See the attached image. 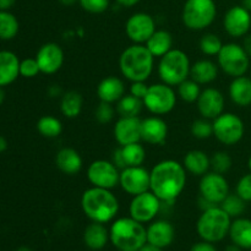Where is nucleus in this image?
Segmentation results:
<instances>
[{
	"label": "nucleus",
	"instance_id": "bb28decb",
	"mask_svg": "<svg viewBox=\"0 0 251 251\" xmlns=\"http://www.w3.org/2000/svg\"><path fill=\"white\" fill-rule=\"evenodd\" d=\"M183 166L188 173L195 176H202L211 169V161L206 152L201 150H191L184 157Z\"/></svg>",
	"mask_w": 251,
	"mask_h": 251
},
{
	"label": "nucleus",
	"instance_id": "aec40b11",
	"mask_svg": "<svg viewBox=\"0 0 251 251\" xmlns=\"http://www.w3.org/2000/svg\"><path fill=\"white\" fill-rule=\"evenodd\" d=\"M168 137V125L158 115L142 119L141 141L153 146H161Z\"/></svg>",
	"mask_w": 251,
	"mask_h": 251
},
{
	"label": "nucleus",
	"instance_id": "13d9d810",
	"mask_svg": "<svg viewBox=\"0 0 251 251\" xmlns=\"http://www.w3.org/2000/svg\"><path fill=\"white\" fill-rule=\"evenodd\" d=\"M5 100V91L2 88V86H0V105L2 104V102Z\"/></svg>",
	"mask_w": 251,
	"mask_h": 251
},
{
	"label": "nucleus",
	"instance_id": "de8ad7c7",
	"mask_svg": "<svg viewBox=\"0 0 251 251\" xmlns=\"http://www.w3.org/2000/svg\"><path fill=\"white\" fill-rule=\"evenodd\" d=\"M112 162L115 164V166L118 167V168L122 171V169L125 168V164H124V161H123V156H122V152H120V147L119 149L115 150L114 152H113V157H112Z\"/></svg>",
	"mask_w": 251,
	"mask_h": 251
},
{
	"label": "nucleus",
	"instance_id": "412c9836",
	"mask_svg": "<svg viewBox=\"0 0 251 251\" xmlns=\"http://www.w3.org/2000/svg\"><path fill=\"white\" fill-rule=\"evenodd\" d=\"M147 232V243L164 249L169 247L174 242L176 238V229L173 225L168 221H156L152 222L146 229Z\"/></svg>",
	"mask_w": 251,
	"mask_h": 251
},
{
	"label": "nucleus",
	"instance_id": "5fc2aeb1",
	"mask_svg": "<svg viewBox=\"0 0 251 251\" xmlns=\"http://www.w3.org/2000/svg\"><path fill=\"white\" fill-rule=\"evenodd\" d=\"M6 149H7L6 139H5L4 136H1V135H0V153H1V152H4V151H6Z\"/></svg>",
	"mask_w": 251,
	"mask_h": 251
},
{
	"label": "nucleus",
	"instance_id": "a878e982",
	"mask_svg": "<svg viewBox=\"0 0 251 251\" xmlns=\"http://www.w3.org/2000/svg\"><path fill=\"white\" fill-rule=\"evenodd\" d=\"M218 65L208 59H201L191 64L190 78L199 85H208L218 76Z\"/></svg>",
	"mask_w": 251,
	"mask_h": 251
},
{
	"label": "nucleus",
	"instance_id": "e433bc0d",
	"mask_svg": "<svg viewBox=\"0 0 251 251\" xmlns=\"http://www.w3.org/2000/svg\"><path fill=\"white\" fill-rule=\"evenodd\" d=\"M201 87L198 82L191 78H186L185 81L176 86V95L181 100L186 103H195L201 93Z\"/></svg>",
	"mask_w": 251,
	"mask_h": 251
},
{
	"label": "nucleus",
	"instance_id": "79ce46f5",
	"mask_svg": "<svg viewBox=\"0 0 251 251\" xmlns=\"http://www.w3.org/2000/svg\"><path fill=\"white\" fill-rule=\"evenodd\" d=\"M109 0H78L80 6L90 14H103L109 7Z\"/></svg>",
	"mask_w": 251,
	"mask_h": 251
},
{
	"label": "nucleus",
	"instance_id": "2eb2a0df",
	"mask_svg": "<svg viewBox=\"0 0 251 251\" xmlns=\"http://www.w3.org/2000/svg\"><path fill=\"white\" fill-rule=\"evenodd\" d=\"M156 29V21L146 12H136L131 15L125 24L127 38L135 44L146 43Z\"/></svg>",
	"mask_w": 251,
	"mask_h": 251
},
{
	"label": "nucleus",
	"instance_id": "4be33fe9",
	"mask_svg": "<svg viewBox=\"0 0 251 251\" xmlns=\"http://www.w3.org/2000/svg\"><path fill=\"white\" fill-rule=\"evenodd\" d=\"M97 96L100 102H107L110 104L118 103L125 96V85L122 78L117 76L104 77L97 86Z\"/></svg>",
	"mask_w": 251,
	"mask_h": 251
},
{
	"label": "nucleus",
	"instance_id": "c756f323",
	"mask_svg": "<svg viewBox=\"0 0 251 251\" xmlns=\"http://www.w3.org/2000/svg\"><path fill=\"white\" fill-rule=\"evenodd\" d=\"M145 46L154 58H161L173 49V36L166 29H156Z\"/></svg>",
	"mask_w": 251,
	"mask_h": 251
},
{
	"label": "nucleus",
	"instance_id": "c85d7f7f",
	"mask_svg": "<svg viewBox=\"0 0 251 251\" xmlns=\"http://www.w3.org/2000/svg\"><path fill=\"white\" fill-rule=\"evenodd\" d=\"M230 240L242 249H251V220L235 218L229 228Z\"/></svg>",
	"mask_w": 251,
	"mask_h": 251
},
{
	"label": "nucleus",
	"instance_id": "bf43d9fd",
	"mask_svg": "<svg viewBox=\"0 0 251 251\" xmlns=\"http://www.w3.org/2000/svg\"><path fill=\"white\" fill-rule=\"evenodd\" d=\"M243 6L251 12V0H243Z\"/></svg>",
	"mask_w": 251,
	"mask_h": 251
},
{
	"label": "nucleus",
	"instance_id": "3c124183",
	"mask_svg": "<svg viewBox=\"0 0 251 251\" xmlns=\"http://www.w3.org/2000/svg\"><path fill=\"white\" fill-rule=\"evenodd\" d=\"M48 93H49V95H50V97H53V98L61 97V96H63V92H61L60 87H59L58 85H53V86H51V87L49 88Z\"/></svg>",
	"mask_w": 251,
	"mask_h": 251
},
{
	"label": "nucleus",
	"instance_id": "c9c22d12",
	"mask_svg": "<svg viewBox=\"0 0 251 251\" xmlns=\"http://www.w3.org/2000/svg\"><path fill=\"white\" fill-rule=\"evenodd\" d=\"M220 206L230 218H238L244 213L247 202L238 194H229Z\"/></svg>",
	"mask_w": 251,
	"mask_h": 251
},
{
	"label": "nucleus",
	"instance_id": "6e6d98bb",
	"mask_svg": "<svg viewBox=\"0 0 251 251\" xmlns=\"http://www.w3.org/2000/svg\"><path fill=\"white\" fill-rule=\"evenodd\" d=\"M58 1L64 6H73L76 2H78V0H58Z\"/></svg>",
	"mask_w": 251,
	"mask_h": 251
},
{
	"label": "nucleus",
	"instance_id": "052dcab7",
	"mask_svg": "<svg viewBox=\"0 0 251 251\" xmlns=\"http://www.w3.org/2000/svg\"><path fill=\"white\" fill-rule=\"evenodd\" d=\"M17 251H32V249H29V248H27V247H21L17 249Z\"/></svg>",
	"mask_w": 251,
	"mask_h": 251
},
{
	"label": "nucleus",
	"instance_id": "58836bf2",
	"mask_svg": "<svg viewBox=\"0 0 251 251\" xmlns=\"http://www.w3.org/2000/svg\"><path fill=\"white\" fill-rule=\"evenodd\" d=\"M211 169L216 173H220L225 176L230 168H232V157L226 151H217L210 157Z\"/></svg>",
	"mask_w": 251,
	"mask_h": 251
},
{
	"label": "nucleus",
	"instance_id": "7c9ffc66",
	"mask_svg": "<svg viewBox=\"0 0 251 251\" xmlns=\"http://www.w3.org/2000/svg\"><path fill=\"white\" fill-rule=\"evenodd\" d=\"M83 97L77 91H68L60 97V112L68 119H75L82 112Z\"/></svg>",
	"mask_w": 251,
	"mask_h": 251
},
{
	"label": "nucleus",
	"instance_id": "864d4df0",
	"mask_svg": "<svg viewBox=\"0 0 251 251\" xmlns=\"http://www.w3.org/2000/svg\"><path fill=\"white\" fill-rule=\"evenodd\" d=\"M139 251H163V249H162V248L154 247V245L146 243V244H145Z\"/></svg>",
	"mask_w": 251,
	"mask_h": 251
},
{
	"label": "nucleus",
	"instance_id": "ddd939ff",
	"mask_svg": "<svg viewBox=\"0 0 251 251\" xmlns=\"http://www.w3.org/2000/svg\"><path fill=\"white\" fill-rule=\"evenodd\" d=\"M199 193L201 198L220 206L222 201L229 195V184L223 174L207 172L201 176L199 183Z\"/></svg>",
	"mask_w": 251,
	"mask_h": 251
},
{
	"label": "nucleus",
	"instance_id": "0eeeda50",
	"mask_svg": "<svg viewBox=\"0 0 251 251\" xmlns=\"http://www.w3.org/2000/svg\"><path fill=\"white\" fill-rule=\"evenodd\" d=\"M216 16L215 0H186L181 12L183 24L191 31H203L213 24Z\"/></svg>",
	"mask_w": 251,
	"mask_h": 251
},
{
	"label": "nucleus",
	"instance_id": "a19ab883",
	"mask_svg": "<svg viewBox=\"0 0 251 251\" xmlns=\"http://www.w3.org/2000/svg\"><path fill=\"white\" fill-rule=\"evenodd\" d=\"M117 109L113 107V104L107 102H100L95 110V118L100 124H109L113 119Z\"/></svg>",
	"mask_w": 251,
	"mask_h": 251
},
{
	"label": "nucleus",
	"instance_id": "603ef678",
	"mask_svg": "<svg viewBox=\"0 0 251 251\" xmlns=\"http://www.w3.org/2000/svg\"><path fill=\"white\" fill-rule=\"evenodd\" d=\"M140 1H141V0H117L118 4L122 5V6L124 7H132L135 6V5L139 4Z\"/></svg>",
	"mask_w": 251,
	"mask_h": 251
},
{
	"label": "nucleus",
	"instance_id": "ea45409f",
	"mask_svg": "<svg viewBox=\"0 0 251 251\" xmlns=\"http://www.w3.org/2000/svg\"><path fill=\"white\" fill-rule=\"evenodd\" d=\"M191 135L195 139L199 140H207L213 136V123L211 120L201 118V119L195 120L191 124Z\"/></svg>",
	"mask_w": 251,
	"mask_h": 251
},
{
	"label": "nucleus",
	"instance_id": "a211bd4d",
	"mask_svg": "<svg viewBox=\"0 0 251 251\" xmlns=\"http://www.w3.org/2000/svg\"><path fill=\"white\" fill-rule=\"evenodd\" d=\"M42 74L53 75L56 74L64 64V50L58 43L48 42L38 49L36 55Z\"/></svg>",
	"mask_w": 251,
	"mask_h": 251
},
{
	"label": "nucleus",
	"instance_id": "39448f33",
	"mask_svg": "<svg viewBox=\"0 0 251 251\" xmlns=\"http://www.w3.org/2000/svg\"><path fill=\"white\" fill-rule=\"evenodd\" d=\"M190 69L191 63L188 54L173 48L159 58L157 73L162 82L174 87L190 77Z\"/></svg>",
	"mask_w": 251,
	"mask_h": 251
},
{
	"label": "nucleus",
	"instance_id": "f704fd0d",
	"mask_svg": "<svg viewBox=\"0 0 251 251\" xmlns=\"http://www.w3.org/2000/svg\"><path fill=\"white\" fill-rule=\"evenodd\" d=\"M20 25L16 16L9 11H0V39L10 41L19 33Z\"/></svg>",
	"mask_w": 251,
	"mask_h": 251
},
{
	"label": "nucleus",
	"instance_id": "f8f14e48",
	"mask_svg": "<svg viewBox=\"0 0 251 251\" xmlns=\"http://www.w3.org/2000/svg\"><path fill=\"white\" fill-rule=\"evenodd\" d=\"M161 210L162 201L151 190L132 196L129 206L130 217L140 223L152 222Z\"/></svg>",
	"mask_w": 251,
	"mask_h": 251
},
{
	"label": "nucleus",
	"instance_id": "c03bdc74",
	"mask_svg": "<svg viewBox=\"0 0 251 251\" xmlns=\"http://www.w3.org/2000/svg\"><path fill=\"white\" fill-rule=\"evenodd\" d=\"M235 194H238L245 202H251V172L238 180Z\"/></svg>",
	"mask_w": 251,
	"mask_h": 251
},
{
	"label": "nucleus",
	"instance_id": "473e14b6",
	"mask_svg": "<svg viewBox=\"0 0 251 251\" xmlns=\"http://www.w3.org/2000/svg\"><path fill=\"white\" fill-rule=\"evenodd\" d=\"M37 130L47 139H55L63 132V124L60 119L53 115H43L37 122Z\"/></svg>",
	"mask_w": 251,
	"mask_h": 251
},
{
	"label": "nucleus",
	"instance_id": "49530a36",
	"mask_svg": "<svg viewBox=\"0 0 251 251\" xmlns=\"http://www.w3.org/2000/svg\"><path fill=\"white\" fill-rule=\"evenodd\" d=\"M190 251H217V249L215 248L213 243L202 240V242L194 244L193 247H191Z\"/></svg>",
	"mask_w": 251,
	"mask_h": 251
},
{
	"label": "nucleus",
	"instance_id": "9b49d317",
	"mask_svg": "<svg viewBox=\"0 0 251 251\" xmlns=\"http://www.w3.org/2000/svg\"><path fill=\"white\" fill-rule=\"evenodd\" d=\"M120 169L107 159L93 161L87 168V179L91 185L102 189H114L119 185Z\"/></svg>",
	"mask_w": 251,
	"mask_h": 251
},
{
	"label": "nucleus",
	"instance_id": "7ed1b4c3",
	"mask_svg": "<svg viewBox=\"0 0 251 251\" xmlns=\"http://www.w3.org/2000/svg\"><path fill=\"white\" fill-rule=\"evenodd\" d=\"M154 56L145 44H132L119 56V69L126 80L147 81L153 73Z\"/></svg>",
	"mask_w": 251,
	"mask_h": 251
},
{
	"label": "nucleus",
	"instance_id": "4468645a",
	"mask_svg": "<svg viewBox=\"0 0 251 251\" xmlns=\"http://www.w3.org/2000/svg\"><path fill=\"white\" fill-rule=\"evenodd\" d=\"M119 185L131 196L146 193L151 186V173L142 166L126 167L120 171Z\"/></svg>",
	"mask_w": 251,
	"mask_h": 251
},
{
	"label": "nucleus",
	"instance_id": "9d476101",
	"mask_svg": "<svg viewBox=\"0 0 251 251\" xmlns=\"http://www.w3.org/2000/svg\"><path fill=\"white\" fill-rule=\"evenodd\" d=\"M212 123L213 136L226 146L237 145L244 137V122L234 113H222Z\"/></svg>",
	"mask_w": 251,
	"mask_h": 251
},
{
	"label": "nucleus",
	"instance_id": "09e8293b",
	"mask_svg": "<svg viewBox=\"0 0 251 251\" xmlns=\"http://www.w3.org/2000/svg\"><path fill=\"white\" fill-rule=\"evenodd\" d=\"M16 0H0V11H9L15 5Z\"/></svg>",
	"mask_w": 251,
	"mask_h": 251
},
{
	"label": "nucleus",
	"instance_id": "4d7b16f0",
	"mask_svg": "<svg viewBox=\"0 0 251 251\" xmlns=\"http://www.w3.org/2000/svg\"><path fill=\"white\" fill-rule=\"evenodd\" d=\"M225 251H242V248L238 247V245H235L234 243H233V244L228 245V247L226 248Z\"/></svg>",
	"mask_w": 251,
	"mask_h": 251
},
{
	"label": "nucleus",
	"instance_id": "f257e3e1",
	"mask_svg": "<svg viewBox=\"0 0 251 251\" xmlns=\"http://www.w3.org/2000/svg\"><path fill=\"white\" fill-rule=\"evenodd\" d=\"M150 190L162 201L172 205L181 195L186 185V173L184 166L174 159H164L152 168Z\"/></svg>",
	"mask_w": 251,
	"mask_h": 251
},
{
	"label": "nucleus",
	"instance_id": "e2e57ef3",
	"mask_svg": "<svg viewBox=\"0 0 251 251\" xmlns=\"http://www.w3.org/2000/svg\"><path fill=\"white\" fill-rule=\"evenodd\" d=\"M250 77H251V73H250Z\"/></svg>",
	"mask_w": 251,
	"mask_h": 251
},
{
	"label": "nucleus",
	"instance_id": "72a5a7b5",
	"mask_svg": "<svg viewBox=\"0 0 251 251\" xmlns=\"http://www.w3.org/2000/svg\"><path fill=\"white\" fill-rule=\"evenodd\" d=\"M144 105V100L134 97L132 95H125L117 103V113L119 117H139Z\"/></svg>",
	"mask_w": 251,
	"mask_h": 251
},
{
	"label": "nucleus",
	"instance_id": "37998d69",
	"mask_svg": "<svg viewBox=\"0 0 251 251\" xmlns=\"http://www.w3.org/2000/svg\"><path fill=\"white\" fill-rule=\"evenodd\" d=\"M39 73H41V69H39L36 58H27L20 61V75L24 77H36Z\"/></svg>",
	"mask_w": 251,
	"mask_h": 251
},
{
	"label": "nucleus",
	"instance_id": "8fccbe9b",
	"mask_svg": "<svg viewBox=\"0 0 251 251\" xmlns=\"http://www.w3.org/2000/svg\"><path fill=\"white\" fill-rule=\"evenodd\" d=\"M243 48H244V50L247 51V54L251 59V33H248L247 36H245L244 42H243Z\"/></svg>",
	"mask_w": 251,
	"mask_h": 251
},
{
	"label": "nucleus",
	"instance_id": "2f4dec72",
	"mask_svg": "<svg viewBox=\"0 0 251 251\" xmlns=\"http://www.w3.org/2000/svg\"><path fill=\"white\" fill-rule=\"evenodd\" d=\"M123 161L126 167H140L146 161V150L140 142L120 146Z\"/></svg>",
	"mask_w": 251,
	"mask_h": 251
},
{
	"label": "nucleus",
	"instance_id": "20e7f679",
	"mask_svg": "<svg viewBox=\"0 0 251 251\" xmlns=\"http://www.w3.org/2000/svg\"><path fill=\"white\" fill-rule=\"evenodd\" d=\"M109 240L120 251H139L147 243L146 228L130 216L118 218L110 226Z\"/></svg>",
	"mask_w": 251,
	"mask_h": 251
},
{
	"label": "nucleus",
	"instance_id": "b1692460",
	"mask_svg": "<svg viewBox=\"0 0 251 251\" xmlns=\"http://www.w3.org/2000/svg\"><path fill=\"white\" fill-rule=\"evenodd\" d=\"M228 93L235 105L249 107L251 105V77L243 75L233 78Z\"/></svg>",
	"mask_w": 251,
	"mask_h": 251
},
{
	"label": "nucleus",
	"instance_id": "6e6552de",
	"mask_svg": "<svg viewBox=\"0 0 251 251\" xmlns=\"http://www.w3.org/2000/svg\"><path fill=\"white\" fill-rule=\"evenodd\" d=\"M217 65L230 77H239L249 70L250 58L243 46L237 43H226L217 55Z\"/></svg>",
	"mask_w": 251,
	"mask_h": 251
},
{
	"label": "nucleus",
	"instance_id": "a18cd8bd",
	"mask_svg": "<svg viewBox=\"0 0 251 251\" xmlns=\"http://www.w3.org/2000/svg\"><path fill=\"white\" fill-rule=\"evenodd\" d=\"M147 91H149V85L146 83V81H135V82H131V85H130L129 93L134 96V97L144 100Z\"/></svg>",
	"mask_w": 251,
	"mask_h": 251
},
{
	"label": "nucleus",
	"instance_id": "423d86ee",
	"mask_svg": "<svg viewBox=\"0 0 251 251\" xmlns=\"http://www.w3.org/2000/svg\"><path fill=\"white\" fill-rule=\"evenodd\" d=\"M232 218L222 210L221 206L202 211L196 223L199 237L205 242L218 243L229 234Z\"/></svg>",
	"mask_w": 251,
	"mask_h": 251
},
{
	"label": "nucleus",
	"instance_id": "6ab92c4d",
	"mask_svg": "<svg viewBox=\"0 0 251 251\" xmlns=\"http://www.w3.org/2000/svg\"><path fill=\"white\" fill-rule=\"evenodd\" d=\"M142 119L139 117H120L114 125V139L120 146L141 141Z\"/></svg>",
	"mask_w": 251,
	"mask_h": 251
},
{
	"label": "nucleus",
	"instance_id": "cd10ccee",
	"mask_svg": "<svg viewBox=\"0 0 251 251\" xmlns=\"http://www.w3.org/2000/svg\"><path fill=\"white\" fill-rule=\"evenodd\" d=\"M109 240V230L103 223L92 222L83 232V243L91 250H102Z\"/></svg>",
	"mask_w": 251,
	"mask_h": 251
},
{
	"label": "nucleus",
	"instance_id": "4c0bfd02",
	"mask_svg": "<svg viewBox=\"0 0 251 251\" xmlns=\"http://www.w3.org/2000/svg\"><path fill=\"white\" fill-rule=\"evenodd\" d=\"M199 47H200L201 53L208 56H213L218 55V53H220L223 47V42L217 34L205 33L200 38Z\"/></svg>",
	"mask_w": 251,
	"mask_h": 251
},
{
	"label": "nucleus",
	"instance_id": "393cba45",
	"mask_svg": "<svg viewBox=\"0 0 251 251\" xmlns=\"http://www.w3.org/2000/svg\"><path fill=\"white\" fill-rule=\"evenodd\" d=\"M20 75V60L10 50L0 51V86H7L14 82Z\"/></svg>",
	"mask_w": 251,
	"mask_h": 251
},
{
	"label": "nucleus",
	"instance_id": "5701e85b",
	"mask_svg": "<svg viewBox=\"0 0 251 251\" xmlns=\"http://www.w3.org/2000/svg\"><path fill=\"white\" fill-rule=\"evenodd\" d=\"M56 168L66 176H75L82 169L83 161L81 154L71 147H63L55 154Z\"/></svg>",
	"mask_w": 251,
	"mask_h": 251
},
{
	"label": "nucleus",
	"instance_id": "f03ea898",
	"mask_svg": "<svg viewBox=\"0 0 251 251\" xmlns=\"http://www.w3.org/2000/svg\"><path fill=\"white\" fill-rule=\"evenodd\" d=\"M81 208L92 222H112L119 212V200L109 189L92 188L83 191Z\"/></svg>",
	"mask_w": 251,
	"mask_h": 251
},
{
	"label": "nucleus",
	"instance_id": "680f3d73",
	"mask_svg": "<svg viewBox=\"0 0 251 251\" xmlns=\"http://www.w3.org/2000/svg\"><path fill=\"white\" fill-rule=\"evenodd\" d=\"M248 167H249L250 172H251V156L249 157V161H248Z\"/></svg>",
	"mask_w": 251,
	"mask_h": 251
},
{
	"label": "nucleus",
	"instance_id": "1a4fd4ad",
	"mask_svg": "<svg viewBox=\"0 0 251 251\" xmlns=\"http://www.w3.org/2000/svg\"><path fill=\"white\" fill-rule=\"evenodd\" d=\"M178 95L167 83H153L149 86L144 98V105L153 115H166L176 108Z\"/></svg>",
	"mask_w": 251,
	"mask_h": 251
},
{
	"label": "nucleus",
	"instance_id": "f3484780",
	"mask_svg": "<svg viewBox=\"0 0 251 251\" xmlns=\"http://www.w3.org/2000/svg\"><path fill=\"white\" fill-rule=\"evenodd\" d=\"M225 96L215 87H206L201 91L196 105L200 115L205 119L215 120L225 113Z\"/></svg>",
	"mask_w": 251,
	"mask_h": 251
},
{
	"label": "nucleus",
	"instance_id": "dca6fc26",
	"mask_svg": "<svg viewBox=\"0 0 251 251\" xmlns=\"http://www.w3.org/2000/svg\"><path fill=\"white\" fill-rule=\"evenodd\" d=\"M223 27L233 38L245 37L251 27V12L243 5H235L227 10L223 17Z\"/></svg>",
	"mask_w": 251,
	"mask_h": 251
}]
</instances>
